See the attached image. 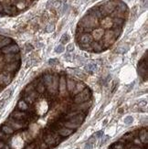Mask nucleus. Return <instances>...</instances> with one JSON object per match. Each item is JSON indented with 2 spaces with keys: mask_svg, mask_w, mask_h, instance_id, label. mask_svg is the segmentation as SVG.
I'll use <instances>...</instances> for the list:
<instances>
[{
  "mask_svg": "<svg viewBox=\"0 0 148 149\" xmlns=\"http://www.w3.org/2000/svg\"><path fill=\"white\" fill-rule=\"evenodd\" d=\"M84 70L86 72H89L91 73H92V72H95L97 70V65L95 63H89V64L84 66Z\"/></svg>",
  "mask_w": 148,
  "mask_h": 149,
  "instance_id": "obj_23",
  "label": "nucleus"
},
{
  "mask_svg": "<svg viewBox=\"0 0 148 149\" xmlns=\"http://www.w3.org/2000/svg\"><path fill=\"white\" fill-rule=\"evenodd\" d=\"M77 83V82H75L72 78H68L67 80H66V88H67V91H68V92L71 94V92H72V91L74 89V87H75V85Z\"/></svg>",
  "mask_w": 148,
  "mask_h": 149,
  "instance_id": "obj_12",
  "label": "nucleus"
},
{
  "mask_svg": "<svg viewBox=\"0 0 148 149\" xmlns=\"http://www.w3.org/2000/svg\"><path fill=\"white\" fill-rule=\"evenodd\" d=\"M87 86L85 85V84L83 83V82H77V83L75 85V87H74V89L72 91V95H76L78 93H80V92H81L83 90L85 89Z\"/></svg>",
  "mask_w": 148,
  "mask_h": 149,
  "instance_id": "obj_14",
  "label": "nucleus"
},
{
  "mask_svg": "<svg viewBox=\"0 0 148 149\" xmlns=\"http://www.w3.org/2000/svg\"><path fill=\"white\" fill-rule=\"evenodd\" d=\"M73 49H74V45L71 43V44H69L68 45V47H67V50H68V52H71V51H73Z\"/></svg>",
  "mask_w": 148,
  "mask_h": 149,
  "instance_id": "obj_40",
  "label": "nucleus"
},
{
  "mask_svg": "<svg viewBox=\"0 0 148 149\" xmlns=\"http://www.w3.org/2000/svg\"><path fill=\"white\" fill-rule=\"evenodd\" d=\"M64 51V46L63 45H59L57 48H55V52L56 53H62Z\"/></svg>",
  "mask_w": 148,
  "mask_h": 149,
  "instance_id": "obj_31",
  "label": "nucleus"
},
{
  "mask_svg": "<svg viewBox=\"0 0 148 149\" xmlns=\"http://www.w3.org/2000/svg\"><path fill=\"white\" fill-rule=\"evenodd\" d=\"M103 30L100 29H95L92 33H91V36H92V38L93 40H96V41H99L100 39L102 38V36H103Z\"/></svg>",
  "mask_w": 148,
  "mask_h": 149,
  "instance_id": "obj_15",
  "label": "nucleus"
},
{
  "mask_svg": "<svg viewBox=\"0 0 148 149\" xmlns=\"http://www.w3.org/2000/svg\"><path fill=\"white\" fill-rule=\"evenodd\" d=\"M60 5H61V2H60V1H57V2L54 4V6H56V7H59Z\"/></svg>",
  "mask_w": 148,
  "mask_h": 149,
  "instance_id": "obj_45",
  "label": "nucleus"
},
{
  "mask_svg": "<svg viewBox=\"0 0 148 149\" xmlns=\"http://www.w3.org/2000/svg\"><path fill=\"white\" fill-rule=\"evenodd\" d=\"M64 59H65V60H67V61H71V60H72V56H71V54L67 53V54H65V56H64Z\"/></svg>",
  "mask_w": 148,
  "mask_h": 149,
  "instance_id": "obj_38",
  "label": "nucleus"
},
{
  "mask_svg": "<svg viewBox=\"0 0 148 149\" xmlns=\"http://www.w3.org/2000/svg\"><path fill=\"white\" fill-rule=\"evenodd\" d=\"M10 117L15 120H18V121H25V120L28 118V114L25 112L22 111H19V110H15L13 113H11Z\"/></svg>",
  "mask_w": 148,
  "mask_h": 149,
  "instance_id": "obj_9",
  "label": "nucleus"
},
{
  "mask_svg": "<svg viewBox=\"0 0 148 149\" xmlns=\"http://www.w3.org/2000/svg\"><path fill=\"white\" fill-rule=\"evenodd\" d=\"M91 97V90L88 87H86L81 92H80V93H78V94L74 96L73 101L76 104L82 103V102H85L87 101H90Z\"/></svg>",
  "mask_w": 148,
  "mask_h": 149,
  "instance_id": "obj_1",
  "label": "nucleus"
},
{
  "mask_svg": "<svg viewBox=\"0 0 148 149\" xmlns=\"http://www.w3.org/2000/svg\"><path fill=\"white\" fill-rule=\"evenodd\" d=\"M124 122L125 125H132L133 122H134V118H133L132 116H127V117H125L124 118Z\"/></svg>",
  "mask_w": 148,
  "mask_h": 149,
  "instance_id": "obj_29",
  "label": "nucleus"
},
{
  "mask_svg": "<svg viewBox=\"0 0 148 149\" xmlns=\"http://www.w3.org/2000/svg\"><path fill=\"white\" fill-rule=\"evenodd\" d=\"M6 125H7L8 126H10L13 130H19V129H22L23 127L26 126V124L24 123V121H18V120H15L9 117L8 119L6 120Z\"/></svg>",
  "mask_w": 148,
  "mask_h": 149,
  "instance_id": "obj_3",
  "label": "nucleus"
},
{
  "mask_svg": "<svg viewBox=\"0 0 148 149\" xmlns=\"http://www.w3.org/2000/svg\"><path fill=\"white\" fill-rule=\"evenodd\" d=\"M35 90L37 92H38L39 94L41 93H44L46 91H47V88L45 86V84L43 83V81H42V78H39V81L38 82V83L36 84L35 86Z\"/></svg>",
  "mask_w": 148,
  "mask_h": 149,
  "instance_id": "obj_13",
  "label": "nucleus"
},
{
  "mask_svg": "<svg viewBox=\"0 0 148 149\" xmlns=\"http://www.w3.org/2000/svg\"><path fill=\"white\" fill-rule=\"evenodd\" d=\"M17 110L22 111V112L28 111V110H29V104L24 101V100H21V101H18V104H17Z\"/></svg>",
  "mask_w": 148,
  "mask_h": 149,
  "instance_id": "obj_18",
  "label": "nucleus"
},
{
  "mask_svg": "<svg viewBox=\"0 0 148 149\" xmlns=\"http://www.w3.org/2000/svg\"><path fill=\"white\" fill-rule=\"evenodd\" d=\"M126 1H130V0H126Z\"/></svg>",
  "mask_w": 148,
  "mask_h": 149,
  "instance_id": "obj_47",
  "label": "nucleus"
},
{
  "mask_svg": "<svg viewBox=\"0 0 148 149\" xmlns=\"http://www.w3.org/2000/svg\"><path fill=\"white\" fill-rule=\"evenodd\" d=\"M15 6H16L17 10H24L25 8L28 7V3L26 0H20L15 5Z\"/></svg>",
  "mask_w": 148,
  "mask_h": 149,
  "instance_id": "obj_20",
  "label": "nucleus"
},
{
  "mask_svg": "<svg viewBox=\"0 0 148 149\" xmlns=\"http://www.w3.org/2000/svg\"><path fill=\"white\" fill-rule=\"evenodd\" d=\"M92 147H93V144L90 142H87L84 145V149H92Z\"/></svg>",
  "mask_w": 148,
  "mask_h": 149,
  "instance_id": "obj_39",
  "label": "nucleus"
},
{
  "mask_svg": "<svg viewBox=\"0 0 148 149\" xmlns=\"http://www.w3.org/2000/svg\"><path fill=\"white\" fill-rule=\"evenodd\" d=\"M8 139H9V135H7L6 134H4L2 131H0V141L5 142V141H7Z\"/></svg>",
  "mask_w": 148,
  "mask_h": 149,
  "instance_id": "obj_28",
  "label": "nucleus"
},
{
  "mask_svg": "<svg viewBox=\"0 0 148 149\" xmlns=\"http://www.w3.org/2000/svg\"><path fill=\"white\" fill-rule=\"evenodd\" d=\"M13 0H0V4L2 6H10L12 5Z\"/></svg>",
  "mask_w": 148,
  "mask_h": 149,
  "instance_id": "obj_30",
  "label": "nucleus"
},
{
  "mask_svg": "<svg viewBox=\"0 0 148 149\" xmlns=\"http://www.w3.org/2000/svg\"><path fill=\"white\" fill-rule=\"evenodd\" d=\"M3 59H4L5 63H12V62H16V61H20L21 57L18 53L6 54L5 56H3Z\"/></svg>",
  "mask_w": 148,
  "mask_h": 149,
  "instance_id": "obj_8",
  "label": "nucleus"
},
{
  "mask_svg": "<svg viewBox=\"0 0 148 149\" xmlns=\"http://www.w3.org/2000/svg\"><path fill=\"white\" fill-rule=\"evenodd\" d=\"M52 74L51 73H48V72H46V73H44V75L42 76V81H43V83L45 84V86H46V88L48 87L50 83H51V82H52Z\"/></svg>",
  "mask_w": 148,
  "mask_h": 149,
  "instance_id": "obj_17",
  "label": "nucleus"
},
{
  "mask_svg": "<svg viewBox=\"0 0 148 149\" xmlns=\"http://www.w3.org/2000/svg\"><path fill=\"white\" fill-rule=\"evenodd\" d=\"M5 105H6V100H3V99H1V100H0V111H1L3 108L5 107Z\"/></svg>",
  "mask_w": 148,
  "mask_h": 149,
  "instance_id": "obj_42",
  "label": "nucleus"
},
{
  "mask_svg": "<svg viewBox=\"0 0 148 149\" xmlns=\"http://www.w3.org/2000/svg\"><path fill=\"white\" fill-rule=\"evenodd\" d=\"M73 73H74V75H76L78 78H81V79H85V78H86V75H85L81 71H80V70H75V72H73Z\"/></svg>",
  "mask_w": 148,
  "mask_h": 149,
  "instance_id": "obj_26",
  "label": "nucleus"
},
{
  "mask_svg": "<svg viewBox=\"0 0 148 149\" xmlns=\"http://www.w3.org/2000/svg\"><path fill=\"white\" fill-rule=\"evenodd\" d=\"M72 130L71 129H69V128H60L58 130V133L61 136H68V135H71L72 134Z\"/></svg>",
  "mask_w": 148,
  "mask_h": 149,
  "instance_id": "obj_22",
  "label": "nucleus"
},
{
  "mask_svg": "<svg viewBox=\"0 0 148 149\" xmlns=\"http://www.w3.org/2000/svg\"><path fill=\"white\" fill-rule=\"evenodd\" d=\"M84 120V115L82 113H78L76 115L72 116L71 118H70L69 122H71V123H74V124H78V125H81Z\"/></svg>",
  "mask_w": 148,
  "mask_h": 149,
  "instance_id": "obj_16",
  "label": "nucleus"
},
{
  "mask_svg": "<svg viewBox=\"0 0 148 149\" xmlns=\"http://www.w3.org/2000/svg\"><path fill=\"white\" fill-rule=\"evenodd\" d=\"M20 64H21L20 61H16V62H12V63H6L2 72H6L12 73V74H15L18 72V69L20 68Z\"/></svg>",
  "mask_w": 148,
  "mask_h": 149,
  "instance_id": "obj_5",
  "label": "nucleus"
},
{
  "mask_svg": "<svg viewBox=\"0 0 148 149\" xmlns=\"http://www.w3.org/2000/svg\"><path fill=\"white\" fill-rule=\"evenodd\" d=\"M109 138H110V136L109 135H105V136L101 137V144H100V145H102V144H104V143L105 142H107L108 140H109Z\"/></svg>",
  "mask_w": 148,
  "mask_h": 149,
  "instance_id": "obj_35",
  "label": "nucleus"
},
{
  "mask_svg": "<svg viewBox=\"0 0 148 149\" xmlns=\"http://www.w3.org/2000/svg\"><path fill=\"white\" fill-rule=\"evenodd\" d=\"M127 50H128V46H127V45L123 46V47H120V48H119V49H118L119 52H120V53H122V54L125 53Z\"/></svg>",
  "mask_w": 148,
  "mask_h": 149,
  "instance_id": "obj_32",
  "label": "nucleus"
},
{
  "mask_svg": "<svg viewBox=\"0 0 148 149\" xmlns=\"http://www.w3.org/2000/svg\"><path fill=\"white\" fill-rule=\"evenodd\" d=\"M113 147H114V149H123L124 148V145H123L122 144H115Z\"/></svg>",
  "mask_w": 148,
  "mask_h": 149,
  "instance_id": "obj_44",
  "label": "nucleus"
},
{
  "mask_svg": "<svg viewBox=\"0 0 148 149\" xmlns=\"http://www.w3.org/2000/svg\"><path fill=\"white\" fill-rule=\"evenodd\" d=\"M59 77L57 74H54L52 76V82H51L50 85L48 87H47V91H48V93L50 95H57L58 91H59Z\"/></svg>",
  "mask_w": 148,
  "mask_h": 149,
  "instance_id": "obj_2",
  "label": "nucleus"
},
{
  "mask_svg": "<svg viewBox=\"0 0 148 149\" xmlns=\"http://www.w3.org/2000/svg\"><path fill=\"white\" fill-rule=\"evenodd\" d=\"M59 63V60H57V59H50V60H48V65H57Z\"/></svg>",
  "mask_w": 148,
  "mask_h": 149,
  "instance_id": "obj_33",
  "label": "nucleus"
},
{
  "mask_svg": "<svg viewBox=\"0 0 148 149\" xmlns=\"http://www.w3.org/2000/svg\"><path fill=\"white\" fill-rule=\"evenodd\" d=\"M64 125H65L66 128H69V129H71V130L76 129V128H78V127L80 126V125L71 123V122H66V123H64Z\"/></svg>",
  "mask_w": 148,
  "mask_h": 149,
  "instance_id": "obj_25",
  "label": "nucleus"
},
{
  "mask_svg": "<svg viewBox=\"0 0 148 149\" xmlns=\"http://www.w3.org/2000/svg\"><path fill=\"white\" fill-rule=\"evenodd\" d=\"M19 47H18V45L16 44V43H11V44H9V45H7L6 47H4V48H2L0 49V52L3 54H16V53H18L19 52Z\"/></svg>",
  "mask_w": 148,
  "mask_h": 149,
  "instance_id": "obj_4",
  "label": "nucleus"
},
{
  "mask_svg": "<svg viewBox=\"0 0 148 149\" xmlns=\"http://www.w3.org/2000/svg\"><path fill=\"white\" fill-rule=\"evenodd\" d=\"M59 92L60 96H68L70 95V93L68 92L67 88H66V79L64 76H61L59 77Z\"/></svg>",
  "mask_w": 148,
  "mask_h": 149,
  "instance_id": "obj_6",
  "label": "nucleus"
},
{
  "mask_svg": "<svg viewBox=\"0 0 148 149\" xmlns=\"http://www.w3.org/2000/svg\"><path fill=\"white\" fill-rule=\"evenodd\" d=\"M2 89H3V88H2V87H0V91H1Z\"/></svg>",
  "mask_w": 148,
  "mask_h": 149,
  "instance_id": "obj_46",
  "label": "nucleus"
},
{
  "mask_svg": "<svg viewBox=\"0 0 148 149\" xmlns=\"http://www.w3.org/2000/svg\"><path fill=\"white\" fill-rule=\"evenodd\" d=\"M13 42H14L13 39L10 38H4V37H2L1 39H0V49L2 48H4V47H6V46H7V45L13 43Z\"/></svg>",
  "mask_w": 148,
  "mask_h": 149,
  "instance_id": "obj_19",
  "label": "nucleus"
},
{
  "mask_svg": "<svg viewBox=\"0 0 148 149\" xmlns=\"http://www.w3.org/2000/svg\"><path fill=\"white\" fill-rule=\"evenodd\" d=\"M69 40H70V36H69L68 34H63V36L61 37V39H60L61 43L64 45L66 43H68Z\"/></svg>",
  "mask_w": 148,
  "mask_h": 149,
  "instance_id": "obj_27",
  "label": "nucleus"
},
{
  "mask_svg": "<svg viewBox=\"0 0 148 149\" xmlns=\"http://www.w3.org/2000/svg\"><path fill=\"white\" fill-rule=\"evenodd\" d=\"M10 31L8 29H0V34H9Z\"/></svg>",
  "mask_w": 148,
  "mask_h": 149,
  "instance_id": "obj_43",
  "label": "nucleus"
},
{
  "mask_svg": "<svg viewBox=\"0 0 148 149\" xmlns=\"http://www.w3.org/2000/svg\"><path fill=\"white\" fill-rule=\"evenodd\" d=\"M93 1H96V0H93Z\"/></svg>",
  "mask_w": 148,
  "mask_h": 149,
  "instance_id": "obj_48",
  "label": "nucleus"
},
{
  "mask_svg": "<svg viewBox=\"0 0 148 149\" xmlns=\"http://www.w3.org/2000/svg\"><path fill=\"white\" fill-rule=\"evenodd\" d=\"M101 25L102 26V28L104 29H112L113 27H114V24H113V18H102L101 20Z\"/></svg>",
  "mask_w": 148,
  "mask_h": 149,
  "instance_id": "obj_11",
  "label": "nucleus"
},
{
  "mask_svg": "<svg viewBox=\"0 0 148 149\" xmlns=\"http://www.w3.org/2000/svg\"><path fill=\"white\" fill-rule=\"evenodd\" d=\"M38 95H39V93L37 92L36 91H34L30 92L29 94L25 96L24 97V101H26L28 104H33L36 101V100L38 98Z\"/></svg>",
  "mask_w": 148,
  "mask_h": 149,
  "instance_id": "obj_10",
  "label": "nucleus"
},
{
  "mask_svg": "<svg viewBox=\"0 0 148 149\" xmlns=\"http://www.w3.org/2000/svg\"><path fill=\"white\" fill-rule=\"evenodd\" d=\"M13 91H14V89L13 88H9V89H7L3 93V96H2V99L3 100H7V99H9L10 98V96L12 95V93H13Z\"/></svg>",
  "mask_w": 148,
  "mask_h": 149,
  "instance_id": "obj_24",
  "label": "nucleus"
},
{
  "mask_svg": "<svg viewBox=\"0 0 148 149\" xmlns=\"http://www.w3.org/2000/svg\"><path fill=\"white\" fill-rule=\"evenodd\" d=\"M102 135H103V131H98L94 135V136L97 137V138H101Z\"/></svg>",
  "mask_w": 148,
  "mask_h": 149,
  "instance_id": "obj_41",
  "label": "nucleus"
},
{
  "mask_svg": "<svg viewBox=\"0 0 148 149\" xmlns=\"http://www.w3.org/2000/svg\"><path fill=\"white\" fill-rule=\"evenodd\" d=\"M67 9H68V5H67V4H64L63 6H61V8H60V14H61V15L64 14Z\"/></svg>",
  "mask_w": 148,
  "mask_h": 149,
  "instance_id": "obj_36",
  "label": "nucleus"
},
{
  "mask_svg": "<svg viewBox=\"0 0 148 149\" xmlns=\"http://www.w3.org/2000/svg\"><path fill=\"white\" fill-rule=\"evenodd\" d=\"M0 131H2L4 134H6V135H12V134L14 133V130L12 129L10 126H8V125H6V124L1 126Z\"/></svg>",
  "mask_w": 148,
  "mask_h": 149,
  "instance_id": "obj_21",
  "label": "nucleus"
},
{
  "mask_svg": "<svg viewBox=\"0 0 148 149\" xmlns=\"http://www.w3.org/2000/svg\"><path fill=\"white\" fill-rule=\"evenodd\" d=\"M91 100L90 101H87L85 102H82V103H79V104H76L73 105L72 107H70L72 110V111H77V112H82V111H86L88 110L90 107H91Z\"/></svg>",
  "mask_w": 148,
  "mask_h": 149,
  "instance_id": "obj_7",
  "label": "nucleus"
},
{
  "mask_svg": "<svg viewBox=\"0 0 148 149\" xmlns=\"http://www.w3.org/2000/svg\"><path fill=\"white\" fill-rule=\"evenodd\" d=\"M33 49V47L30 45V44H27L26 45V48H25V51H26V53H28V52H29Z\"/></svg>",
  "mask_w": 148,
  "mask_h": 149,
  "instance_id": "obj_37",
  "label": "nucleus"
},
{
  "mask_svg": "<svg viewBox=\"0 0 148 149\" xmlns=\"http://www.w3.org/2000/svg\"><path fill=\"white\" fill-rule=\"evenodd\" d=\"M54 29H55L54 25H53V24H49V25H48V26L47 27V29H46V31L49 33V32H52V31L54 30Z\"/></svg>",
  "mask_w": 148,
  "mask_h": 149,
  "instance_id": "obj_34",
  "label": "nucleus"
}]
</instances>
